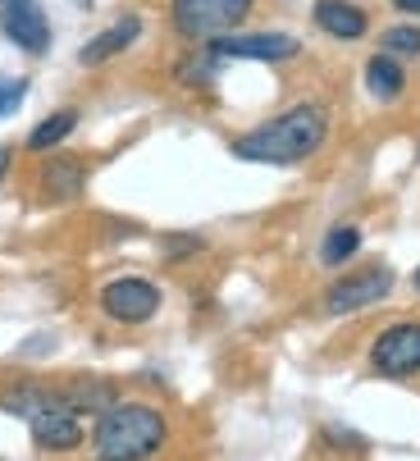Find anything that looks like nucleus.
<instances>
[{"label": "nucleus", "mask_w": 420, "mask_h": 461, "mask_svg": "<svg viewBox=\"0 0 420 461\" xmlns=\"http://www.w3.org/2000/svg\"><path fill=\"white\" fill-rule=\"evenodd\" d=\"M329 138V110L315 101H302L269 123L251 128V133L233 138V156L247 165H302L311 160Z\"/></svg>", "instance_id": "f257e3e1"}, {"label": "nucleus", "mask_w": 420, "mask_h": 461, "mask_svg": "<svg viewBox=\"0 0 420 461\" xmlns=\"http://www.w3.org/2000/svg\"><path fill=\"white\" fill-rule=\"evenodd\" d=\"M165 416L147 402H114L105 416H96L92 447L110 461H151L165 447Z\"/></svg>", "instance_id": "f03ea898"}, {"label": "nucleus", "mask_w": 420, "mask_h": 461, "mask_svg": "<svg viewBox=\"0 0 420 461\" xmlns=\"http://www.w3.org/2000/svg\"><path fill=\"white\" fill-rule=\"evenodd\" d=\"M251 14V0H169V19L187 41H215Z\"/></svg>", "instance_id": "7ed1b4c3"}, {"label": "nucleus", "mask_w": 420, "mask_h": 461, "mask_svg": "<svg viewBox=\"0 0 420 461\" xmlns=\"http://www.w3.org/2000/svg\"><path fill=\"white\" fill-rule=\"evenodd\" d=\"M393 293V270L388 266H366V270H352L324 288V311L329 315H352V311H366L375 302H384Z\"/></svg>", "instance_id": "20e7f679"}, {"label": "nucleus", "mask_w": 420, "mask_h": 461, "mask_svg": "<svg viewBox=\"0 0 420 461\" xmlns=\"http://www.w3.org/2000/svg\"><path fill=\"white\" fill-rule=\"evenodd\" d=\"M302 50L297 37L288 32H251V37H238V32H224L215 41H205V64H220V59H260V64H284Z\"/></svg>", "instance_id": "39448f33"}, {"label": "nucleus", "mask_w": 420, "mask_h": 461, "mask_svg": "<svg viewBox=\"0 0 420 461\" xmlns=\"http://www.w3.org/2000/svg\"><path fill=\"white\" fill-rule=\"evenodd\" d=\"M370 366L384 379H406L420 370V320H397L370 348Z\"/></svg>", "instance_id": "423d86ee"}, {"label": "nucleus", "mask_w": 420, "mask_h": 461, "mask_svg": "<svg viewBox=\"0 0 420 461\" xmlns=\"http://www.w3.org/2000/svg\"><path fill=\"white\" fill-rule=\"evenodd\" d=\"M101 311L114 324H147L160 311V288L147 279H114L101 288Z\"/></svg>", "instance_id": "0eeeda50"}, {"label": "nucleus", "mask_w": 420, "mask_h": 461, "mask_svg": "<svg viewBox=\"0 0 420 461\" xmlns=\"http://www.w3.org/2000/svg\"><path fill=\"white\" fill-rule=\"evenodd\" d=\"M0 32H5L19 50H28V55H46L50 50V23H46L37 0H5V5H0Z\"/></svg>", "instance_id": "6e6552de"}, {"label": "nucleus", "mask_w": 420, "mask_h": 461, "mask_svg": "<svg viewBox=\"0 0 420 461\" xmlns=\"http://www.w3.org/2000/svg\"><path fill=\"white\" fill-rule=\"evenodd\" d=\"M28 429H32V443L41 452H74L83 443V425H78V411H68L59 398H50L41 411L28 416Z\"/></svg>", "instance_id": "1a4fd4ad"}, {"label": "nucleus", "mask_w": 420, "mask_h": 461, "mask_svg": "<svg viewBox=\"0 0 420 461\" xmlns=\"http://www.w3.org/2000/svg\"><path fill=\"white\" fill-rule=\"evenodd\" d=\"M41 196L46 202H78L83 187H87V165L78 156H50L41 165Z\"/></svg>", "instance_id": "9d476101"}, {"label": "nucleus", "mask_w": 420, "mask_h": 461, "mask_svg": "<svg viewBox=\"0 0 420 461\" xmlns=\"http://www.w3.org/2000/svg\"><path fill=\"white\" fill-rule=\"evenodd\" d=\"M315 28L338 37V41H357L370 28V14L352 0H315Z\"/></svg>", "instance_id": "9b49d317"}, {"label": "nucleus", "mask_w": 420, "mask_h": 461, "mask_svg": "<svg viewBox=\"0 0 420 461\" xmlns=\"http://www.w3.org/2000/svg\"><path fill=\"white\" fill-rule=\"evenodd\" d=\"M55 398H59L68 411H78V416H105V411L119 402V388H114L110 379H74V384L55 388Z\"/></svg>", "instance_id": "f8f14e48"}, {"label": "nucleus", "mask_w": 420, "mask_h": 461, "mask_svg": "<svg viewBox=\"0 0 420 461\" xmlns=\"http://www.w3.org/2000/svg\"><path fill=\"white\" fill-rule=\"evenodd\" d=\"M137 37H142V19H137V14H123V19H119V23H110L101 37H92V41L78 50V59L87 64V69H96V64L114 59L119 50H128Z\"/></svg>", "instance_id": "ddd939ff"}, {"label": "nucleus", "mask_w": 420, "mask_h": 461, "mask_svg": "<svg viewBox=\"0 0 420 461\" xmlns=\"http://www.w3.org/2000/svg\"><path fill=\"white\" fill-rule=\"evenodd\" d=\"M366 87H370V96L375 101H397L402 96V87H406V74H402V64L393 59V55H370V64H366Z\"/></svg>", "instance_id": "4468645a"}, {"label": "nucleus", "mask_w": 420, "mask_h": 461, "mask_svg": "<svg viewBox=\"0 0 420 461\" xmlns=\"http://www.w3.org/2000/svg\"><path fill=\"white\" fill-rule=\"evenodd\" d=\"M78 128V110H55V114H46L32 133H28V151H50V147H59L68 133Z\"/></svg>", "instance_id": "2eb2a0df"}, {"label": "nucleus", "mask_w": 420, "mask_h": 461, "mask_svg": "<svg viewBox=\"0 0 420 461\" xmlns=\"http://www.w3.org/2000/svg\"><path fill=\"white\" fill-rule=\"evenodd\" d=\"M361 251V229L357 224H333L329 233H324V242H320V260L324 266H347V260H352Z\"/></svg>", "instance_id": "dca6fc26"}, {"label": "nucleus", "mask_w": 420, "mask_h": 461, "mask_svg": "<svg viewBox=\"0 0 420 461\" xmlns=\"http://www.w3.org/2000/svg\"><path fill=\"white\" fill-rule=\"evenodd\" d=\"M50 398H55V388H41V384H19V388H10L5 398H0V407L28 420V416H32V411H41Z\"/></svg>", "instance_id": "f3484780"}, {"label": "nucleus", "mask_w": 420, "mask_h": 461, "mask_svg": "<svg viewBox=\"0 0 420 461\" xmlns=\"http://www.w3.org/2000/svg\"><path fill=\"white\" fill-rule=\"evenodd\" d=\"M379 50L393 59H415L420 55V28L415 23H397L388 32H379Z\"/></svg>", "instance_id": "a211bd4d"}, {"label": "nucleus", "mask_w": 420, "mask_h": 461, "mask_svg": "<svg viewBox=\"0 0 420 461\" xmlns=\"http://www.w3.org/2000/svg\"><path fill=\"white\" fill-rule=\"evenodd\" d=\"M23 96H28V78H5L0 74V119L14 114L23 105Z\"/></svg>", "instance_id": "6ab92c4d"}, {"label": "nucleus", "mask_w": 420, "mask_h": 461, "mask_svg": "<svg viewBox=\"0 0 420 461\" xmlns=\"http://www.w3.org/2000/svg\"><path fill=\"white\" fill-rule=\"evenodd\" d=\"M187 251H201V238H165V256H187Z\"/></svg>", "instance_id": "aec40b11"}, {"label": "nucleus", "mask_w": 420, "mask_h": 461, "mask_svg": "<svg viewBox=\"0 0 420 461\" xmlns=\"http://www.w3.org/2000/svg\"><path fill=\"white\" fill-rule=\"evenodd\" d=\"M10 160H14V147H0V183H5V174H10Z\"/></svg>", "instance_id": "412c9836"}, {"label": "nucleus", "mask_w": 420, "mask_h": 461, "mask_svg": "<svg viewBox=\"0 0 420 461\" xmlns=\"http://www.w3.org/2000/svg\"><path fill=\"white\" fill-rule=\"evenodd\" d=\"M397 14H420V0H393Z\"/></svg>", "instance_id": "4be33fe9"}, {"label": "nucleus", "mask_w": 420, "mask_h": 461, "mask_svg": "<svg viewBox=\"0 0 420 461\" xmlns=\"http://www.w3.org/2000/svg\"><path fill=\"white\" fill-rule=\"evenodd\" d=\"M411 284H415V293H420V266H415V275H411Z\"/></svg>", "instance_id": "5701e85b"}, {"label": "nucleus", "mask_w": 420, "mask_h": 461, "mask_svg": "<svg viewBox=\"0 0 420 461\" xmlns=\"http://www.w3.org/2000/svg\"><path fill=\"white\" fill-rule=\"evenodd\" d=\"M96 461H110V456H96Z\"/></svg>", "instance_id": "b1692460"}, {"label": "nucleus", "mask_w": 420, "mask_h": 461, "mask_svg": "<svg viewBox=\"0 0 420 461\" xmlns=\"http://www.w3.org/2000/svg\"><path fill=\"white\" fill-rule=\"evenodd\" d=\"M0 5H5V0H0Z\"/></svg>", "instance_id": "393cba45"}]
</instances>
